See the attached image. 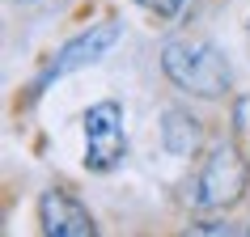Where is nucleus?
Returning <instances> with one entry per match:
<instances>
[{
  "mask_svg": "<svg viewBox=\"0 0 250 237\" xmlns=\"http://www.w3.org/2000/svg\"><path fill=\"white\" fill-rule=\"evenodd\" d=\"M161 68H166V77H170L183 93H195V98H221V93H229V85H233L229 59L204 39L166 42V47H161Z\"/></svg>",
  "mask_w": 250,
  "mask_h": 237,
  "instance_id": "1",
  "label": "nucleus"
},
{
  "mask_svg": "<svg viewBox=\"0 0 250 237\" xmlns=\"http://www.w3.org/2000/svg\"><path fill=\"white\" fill-rule=\"evenodd\" d=\"M246 191V161L237 157V148L221 144L212 148L191 182V203L195 208H229Z\"/></svg>",
  "mask_w": 250,
  "mask_h": 237,
  "instance_id": "2",
  "label": "nucleus"
},
{
  "mask_svg": "<svg viewBox=\"0 0 250 237\" xmlns=\"http://www.w3.org/2000/svg\"><path fill=\"white\" fill-rule=\"evenodd\" d=\"M127 157V136H123V110L119 102H98L85 115V165L93 174L115 170Z\"/></svg>",
  "mask_w": 250,
  "mask_h": 237,
  "instance_id": "3",
  "label": "nucleus"
},
{
  "mask_svg": "<svg viewBox=\"0 0 250 237\" xmlns=\"http://www.w3.org/2000/svg\"><path fill=\"white\" fill-rule=\"evenodd\" d=\"M115 42H119V21H102V26H93V30H85V34H77V39L64 42V47L51 55V64L39 72L34 93H42L51 80L68 77V72H77V68H85V64H93V59H102Z\"/></svg>",
  "mask_w": 250,
  "mask_h": 237,
  "instance_id": "4",
  "label": "nucleus"
},
{
  "mask_svg": "<svg viewBox=\"0 0 250 237\" xmlns=\"http://www.w3.org/2000/svg\"><path fill=\"white\" fill-rule=\"evenodd\" d=\"M39 224L51 237H89L93 233V216L85 212V203L72 199L68 191H60V186L39 199Z\"/></svg>",
  "mask_w": 250,
  "mask_h": 237,
  "instance_id": "5",
  "label": "nucleus"
},
{
  "mask_svg": "<svg viewBox=\"0 0 250 237\" xmlns=\"http://www.w3.org/2000/svg\"><path fill=\"white\" fill-rule=\"evenodd\" d=\"M195 144H199L195 118H187L183 110H170V115H166V148H170L174 157H191Z\"/></svg>",
  "mask_w": 250,
  "mask_h": 237,
  "instance_id": "6",
  "label": "nucleus"
},
{
  "mask_svg": "<svg viewBox=\"0 0 250 237\" xmlns=\"http://www.w3.org/2000/svg\"><path fill=\"white\" fill-rule=\"evenodd\" d=\"M136 4H145L148 13H157V17H166V21H170V17H178L187 9V0H136Z\"/></svg>",
  "mask_w": 250,
  "mask_h": 237,
  "instance_id": "7",
  "label": "nucleus"
},
{
  "mask_svg": "<svg viewBox=\"0 0 250 237\" xmlns=\"http://www.w3.org/2000/svg\"><path fill=\"white\" fill-rule=\"evenodd\" d=\"M195 233H237V237H246L250 229L246 224H195Z\"/></svg>",
  "mask_w": 250,
  "mask_h": 237,
  "instance_id": "8",
  "label": "nucleus"
}]
</instances>
